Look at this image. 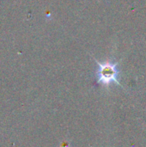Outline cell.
<instances>
[{"label": "cell", "instance_id": "obj_1", "mask_svg": "<svg viewBox=\"0 0 146 147\" xmlns=\"http://www.w3.org/2000/svg\"><path fill=\"white\" fill-rule=\"evenodd\" d=\"M94 59L98 66L96 71V84L107 88L113 83L121 86L120 83L119 82L120 71L118 69L117 62H99L96 59Z\"/></svg>", "mask_w": 146, "mask_h": 147}, {"label": "cell", "instance_id": "obj_2", "mask_svg": "<svg viewBox=\"0 0 146 147\" xmlns=\"http://www.w3.org/2000/svg\"><path fill=\"white\" fill-rule=\"evenodd\" d=\"M61 147H70V146H69L67 143H63V144H62V146H61Z\"/></svg>", "mask_w": 146, "mask_h": 147}]
</instances>
